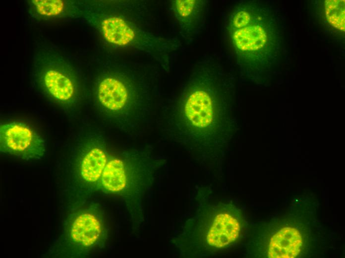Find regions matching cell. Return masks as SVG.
<instances>
[{"mask_svg":"<svg viewBox=\"0 0 345 258\" xmlns=\"http://www.w3.org/2000/svg\"><path fill=\"white\" fill-rule=\"evenodd\" d=\"M206 234L208 244L222 248L236 240L240 231V224L234 212L224 210L216 215Z\"/></svg>","mask_w":345,"mask_h":258,"instance_id":"52a82bcc","label":"cell"},{"mask_svg":"<svg viewBox=\"0 0 345 258\" xmlns=\"http://www.w3.org/2000/svg\"><path fill=\"white\" fill-rule=\"evenodd\" d=\"M225 27L231 53L243 69L257 72L276 65L282 52V35L271 8L259 2H241L229 14Z\"/></svg>","mask_w":345,"mask_h":258,"instance_id":"6da1fadb","label":"cell"},{"mask_svg":"<svg viewBox=\"0 0 345 258\" xmlns=\"http://www.w3.org/2000/svg\"><path fill=\"white\" fill-rule=\"evenodd\" d=\"M0 150L24 160L40 159L45 142L41 136L23 123L13 122L0 128Z\"/></svg>","mask_w":345,"mask_h":258,"instance_id":"5b68a950","label":"cell"},{"mask_svg":"<svg viewBox=\"0 0 345 258\" xmlns=\"http://www.w3.org/2000/svg\"><path fill=\"white\" fill-rule=\"evenodd\" d=\"M214 77L194 76L180 99V126L189 137L224 135V98Z\"/></svg>","mask_w":345,"mask_h":258,"instance_id":"7a4b0ae2","label":"cell"},{"mask_svg":"<svg viewBox=\"0 0 345 258\" xmlns=\"http://www.w3.org/2000/svg\"><path fill=\"white\" fill-rule=\"evenodd\" d=\"M107 155L102 147L93 146L88 149L80 164V174L86 183L92 184L101 178L108 162Z\"/></svg>","mask_w":345,"mask_h":258,"instance_id":"8fae6325","label":"cell"},{"mask_svg":"<svg viewBox=\"0 0 345 258\" xmlns=\"http://www.w3.org/2000/svg\"><path fill=\"white\" fill-rule=\"evenodd\" d=\"M102 231V226L99 219L91 213L84 212L74 220L71 236L78 245L88 247L98 241Z\"/></svg>","mask_w":345,"mask_h":258,"instance_id":"30bf717a","label":"cell"},{"mask_svg":"<svg viewBox=\"0 0 345 258\" xmlns=\"http://www.w3.org/2000/svg\"><path fill=\"white\" fill-rule=\"evenodd\" d=\"M105 39L121 48L135 49L154 54L170 50L172 46L165 39L138 28L118 15L104 16L99 22Z\"/></svg>","mask_w":345,"mask_h":258,"instance_id":"277c9868","label":"cell"},{"mask_svg":"<svg viewBox=\"0 0 345 258\" xmlns=\"http://www.w3.org/2000/svg\"><path fill=\"white\" fill-rule=\"evenodd\" d=\"M303 244L302 235L294 227H285L271 238L268 249L270 258H294L300 253Z\"/></svg>","mask_w":345,"mask_h":258,"instance_id":"9c48e42d","label":"cell"},{"mask_svg":"<svg viewBox=\"0 0 345 258\" xmlns=\"http://www.w3.org/2000/svg\"><path fill=\"white\" fill-rule=\"evenodd\" d=\"M97 96L104 107L122 120H127L134 113L136 93L130 81L121 76L104 78L98 85Z\"/></svg>","mask_w":345,"mask_h":258,"instance_id":"8992f818","label":"cell"},{"mask_svg":"<svg viewBox=\"0 0 345 258\" xmlns=\"http://www.w3.org/2000/svg\"><path fill=\"white\" fill-rule=\"evenodd\" d=\"M344 0H326L325 12L328 23L336 29L342 32L345 30V9Z\"/></svg>","mask_w":345,"mask_h":258,"instance_id":"4fadbf2b","label":"cell"},{"mask_svg":"<svg viewBox=\"0 0 345 258\" xmlns=\"http://www.w3.org/2000/svg\"><path fill=\"white\" fill-rule=\"evenodd\" d=\"M32 2L37 11L46 16L57 15L62 11L64 7L63 1L60 0H34Z\"/></svg>","mask_w":345,"mask_h":258,"instance_id":"5bb4252c","label":"cell"},{"mask_svg":"<svg viewBox=\"0 0 345 258\" xmlns=\"http://www.w3.org/2000/svg\"><path fill=\"white\" fill-rule=\"evenodd\" d=\"M172 9L179 23L182 33L188 37L200 29L204 16V1L196 0H176Z\"/></svg>","mask_w":345,"mask_h":258,"instance_id":"ba28073f","label":"cell"},{"mask_svg":"<svg viewBox=\"0 0 345 258\" xmlns=\"http://www.w3.org/2000/svg\"><path fill=\"white\" fill-rule=\"evenodd\" d=\"M44 84L50 94L60 101L71 100L75 94V86L68 77L56 70L47 71L43 77Z\"/></svg>","mask_w":345,"mask_h":258,"instance_id":"7c38bea8","label":"cell"},{"mask_svg":"<svg viewBox=\"0 0 345 258\" xmlns=\"http://www.w3.org/2000/svg\"><path fill=\"white\" fill-rule=\"evenodd\" d=\"M147 158L135 153L121 154L109 160L101 177L103 188L120 195L126 204H141L150 179Z\"/></svg>","mask_w":345,"mask_h":258,"instance_id":"3957f363","label":"cell"}]
</instances>
